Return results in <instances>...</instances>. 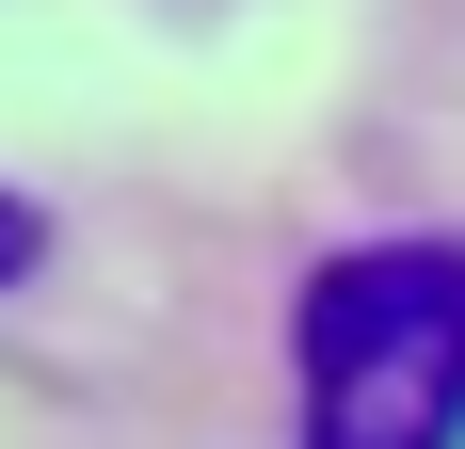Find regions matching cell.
<instances>
[{"mask_svg":"<svg viewBox=\"0 0 465 449\" xmlns=\"http://www.w3.org/2000/svg\"><path fill=\"white\" fill-rule=\"evenodd\" d=\"M305 449H465V241H353L289 305Z\"/></svg>","mask_w":465,"mask_h":449,"instance_id":"obj_1","label":"cell"},{"mask_svg":"<svg viewBox=\"0 0 465 449\" xmlns=\"http://www.w3.org/2000/svg\"><path fill=\"white\" fill-rule=\"evenodd\" d=\"M33 257H48V224H33V193H0V289H16Z\"/></svg>","mask_w":465,"mask_h":449,"instance_id":"obj_2","label":"cell"}]
</instances>
